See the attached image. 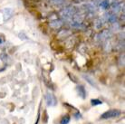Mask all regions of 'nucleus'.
<instances>
[{"label":"nucleus","mask_w":125,"mask_h":124,"mask_svg":"<svg viewBox=\"0 0 125 124\" xmlns=\"http://www.w3.org/2000/svg\"><path fill=\"white\" fill-rule=\"evenodd\" d=\"M107 21L110 22V23H112V24L116 23V22H117V16H116V15H114V14H110V16H109V17H108V19H107Z\"/></svg>","instance_id":"10"},{"label":"nucleus","mask_w":125,"mask_h":124,"mask_svg":"<svg viewBox=\"0 0 125 124\" xmlns=\"http://www.w3.org/2000/svg\"><path fill=\"white\" fill-rule=\"evenodd\" d=\"M4 43V40H3V38H1L0 37V44H2V43Z\"/></svg>","instance_id":"18"},{"label":"nucleus","mask_w":125,"mask_h":124,"mask_svg":"<svg viewBox=\"0 0 125 124\" xmlns=\"http://www.w3.org/2000/svg\"><path fill=\"white\" fill-rule=\"evenodd\" d=\"M62 19H55V20H52L50 22V26L53 29H59L62 26Z\"/></svg>","instance_id":"4"},{"label":"nucleus","mask_w":125,"mask_h":124,"mask_svg":"<svg viewBox=\"0 0 125 124\" xmlns=\"http://www.w3.org/2000/svg\"><path fill=\"white\" fill-rule=\"evenodd\" d=\"M75 14H76V8L73 6H69L66 7L61 12V17H62V21L63 20H70L73 17Z\"/></svg>","instance_id":"1"},{"label":"nucleus","mask_w":125,"mask_h":124,"mask_svg":"<svg viewBox=\"0 0 125 124\" xmlns=\"http://www.w3.org/2000/svg\"><path fill=\"white\" fill-rule=\"evenodd\" d=\"M99 5L103 9H108L110 6V1L109 0H102Z\"/></svg>","instance_id":"9"},{"label":"nucleus","mask_w":125,"mask_h":124,"mask_svg":"<svg viewBox=\"0 0 125 124\" xmlns=\"http://www.w3.org/2000/svg\"><path fill=\"white\" fill-rule=\"evenodd\" d=\"M64 0H51V3L53 5H61Z\"/></svg>","instance_id":"16"},{"label":"nucleus","mask_w":125,"mask_h":124,"mask_svg":"<svg viewBox=\"0 0 125 124\" xmlns=\"http://www.w3.org/2000/svg\"><path fill=\"white\" fill-rule=\"evenodd\" d=\"M45 100H46V103L48 106L53 107V106L56 105L57 100L55 98V96L53 94H52V93H47L46 95H45Z\"/></svg>","instance_id":"3"},{"label":"nucleus","mask_w":125,"mask_h":124,"mask_svg":"<svg viewBox=\"0 0 125 124\" xmlns=\"http://www.w3.org/2000/svg\"><path fill=\"white\" fill-rule=\"evenodd\" d=\"M95 6L93 3H89V4H86L85 5V12L89 14V15H94L95 11H96V8H95Z\"/></svg>","instance_id":"5"},{"label":"nucleus","mask_w":125,"mask_h":124,"mask_svg":"<svg viewBox=\"0 0 125 124\" xmlns=\"http://www.w3.org/2000/svg\"><path fill=\"white\" fill-rule=\"evenodd\" d=\"M102 20L101 19H98V20H96V23H95V26H96L97 29H100V28H102V26H103V23H102Z\"/></svg>","instance_id":"15"},{"label":"nucleus","mask_w":125,"mask_h":124,"mask_svg":"<svg viewBox=\"0 0 125 124\" xmlns=\"http://www.w3.org/2000/svg\"><path fill=\"white\" fill-rule=\"evenodd\" d=\"M109 1H111V2L113 3V2H115V1H117V0H109Z\"/></svg>","instance_id":"19"},{"label":"nucleus","mask_w":125,"mask_h":124,"mask_svg":"<svg viewBox=\"0 0 125 124\" xmlns=\"http://www.w3.org/2000/svg\"><path fill=\"white\" fill-rule=\"evenodd\" d=\"M71 26L73 28H76V29H83L84 27V25H83V22H77V21H73L71 23Z\"/></svg>","instance_id":"8"},{"label":"nucleus","mask_w":125,"mask_h":124,"mask_svg":"<svg viewBox=\"0 0 125 124\" xmlns=\"http://www.w3.org/2000/svg\"><path fill=\"white\" fill-rule=\"evenodd\" d=\"M121 115V111L119 110H116V109H113V110H109L106 112H104L102 114L101 118L102 119H111V118H115Z\"/></svg>","instance_id":"2"},{"label":"nucleus","mask_w":125,"mask_h":124,"mask_svg":"<svg viewBox=\"0 0 125 124\" xmlns=\"http://www.w3.org/2000/svg\"><path fill=\"white\" fill-rule=\"evenodd\" d=\"M91 103L93 106H96V105H100L103 103V102L101 101V100H98V99H93L91 101Z\"/></svg>","instance_id":"13"},{"label":"nucleus","mask_w":125,"mask_h":124,"mask_svg":"<svg viewBox=\"0 0 125 124\" xmlns=\"http://www.w3.org/2000/svg\"><path fill=\"white\" fill-rule=\"evenodd\" d=\"M98 36H99V38H100L101 40H104V39H106V38L112 36V31L109 30V29L103 30V31L99 35H98Z\"/></svg>","instance_id":"6"},{"label":"nucleus","mask_w":125,"mask_h":124,"mask_svg":"<svg viewBox=\"0 0 125 124\" xmlns=\"http://www.w3.org/2000/svg\"><path fill=\"white\" fill-rule=\"evenodd\" d=\"M101 2V0H93V4H94V6H97V5H99Z\"/></svg>","instance_id":"17"},{"label":"nucleus","mask_w":125,"mask_h":124,"mask_svg":"<svg viewBox=\"0 0 125 124\" xmlns=\"http://www.w3.org/2000/svg\"><path fill=\"white\" fill-rule=\"evenodd\" d=\"M112 10H113L115 14H117V13L121 10V4H120L118 1L113 2V3H112Z\"/></svg>","instance_id":"7"},{"label":"nucleus","mask_w":125,"mask_h":124,"mask_svg":"<svg viewBox=\"0 0 125 124\" xmlns=\"http://www.w3.org/2000/svg\"><path fill=\"white\" fill-rule=\"evenodd\" d=\"M77 90H78V93H79V94H80V96H81L82 98H85V90H84V87L82 86V85H80V86H78Z\"/></svg>","instance_id":"11"},{"label":"nucleus","mask_w":125,"mask_h":124,"mask_svg":"<svg viewBox=\"0 0 125 124\" xmlns=\"http://www.w3.org/2000/svg\"><path fill=\"white\" fill-rule=\"evenodd\" d=\"M70 120H71V119H70V117L66 115V116H64V117H62L60 123H61V124H68L69 122H70Z\"/></svg>","instance_id":"12"},{"label":"nucleus","mask_w":125,"mask_h":124,"mask_svg":"<svg viewBox=\"0 0 125 124\" xmlns=\"http://www.w3.org/2000/svg\"><path fill=\"white\" fill-rule=\"evenodd\" d=\"M83 77L85 78V80L89 83L91 84V85H93V86H94V87H96V84L94 83V81H92V79L89 76H87V75H83Z\"/></svg>","instance_id":"14"}]
</instances>
